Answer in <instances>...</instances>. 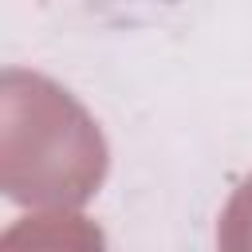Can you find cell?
I'll use <instances>...</instances> for the list:
<instances>
[{
    "label": "cell",
    "mask_w": 252,
    "mask_h": 252,
    "mask_svg": "<svg viewBox=\"0 0 252 252\" xmlns=\"http://www.w3.org/2000/svg\"><path fill=\"white\" fill-rule=\"evenodd\" d=\"M106 177L94 118L47 75L0 71V189L35 209L83 205Z\"/></svg>",
    "instance_id": "6da1fadb"
},
{
    "label": "cell",
    "mask_w": 252,
    "mask_h": 252,
    "mask_svg": "<svg viewBox=\"0 0 252 252\" xmlns=\"http://www.w3.org/2000/svg\"><path fill=\"white\" fill-rule=\"evenodd\" d=\"M217 240H220V248H252V177L228 201V209L220 217Z\"/></svg>",
    "instance_id": "7a4b0ae2"
}]
</instances>
